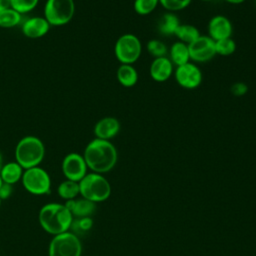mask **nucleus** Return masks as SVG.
<instances>
[{
    "label": "nucleus",
    "mask_w": 256,
    "mask_h": 256,
    "mask_svg": "<svg viewBox=\"0 0 256 256\" xmlns=\"http://www.w3.org/2000/svg\"><path fill=\"white\" fill-rule=\"evenodd\" d=\"M83 157L88 169L95 173L104 174L115 167L118 153L110 140L94 138L86 145Z\"/></svg>",
    "instance_id": "1"
},
{
    "label": "nucleus",
    "mask_w": 256,
    "mask_h": 256,
    "mask_svg": "<svg viewBox=\"0 0 256 256\" xmlns=\"http://www.w3.org/2000/svg\"><path fill=\"white\" fill-rule=\"evenodd\" d=\"M73 219L71 212L61 203L45 204L41 207L38 215L42 229L53 236L69 231Z\"/></svg>",
    "instance_id": "2"
},
{
    "label": "nucleus",
    "mask_w": 256,
    "mask_h": 256,
    "mask_svg": "<svg viewBox=\"0 0 256 256\" xmlns=\"http://www.w3.org/2000/svg\"><path fill=\"white\" fill-rule=\"evenodd\" d=\"M45 156V146L36 136L21 138L15 148V161L25 170L39 166Z\"/></svg>",
    "instance_id": "3"
},
{
    "label": "nucleus",
    "mask_w": 256,
    "mask_h": 256,
    "mask_svg": "<svg viewBox=\"0 0 256 256\" xmlns=\"http://www.w3.org/2000/svg\"><path fill=\"white\" fill-rule=\"evenodd\" d=\"M80 196L94 203L107 200L111 195V185L103 174L90 172L79 181Z\"/></svg>",
    "instance_id": "4"
},
{
    "label": "nucleus",
    "mask_w": 256,
    "mask_h": 256,
    "mask_svg": "<svg viewBox=\"0 0 256 256\" xmlns=\"http://www.w3.org/2000/svg\"><path fill=\"white\" fill-rule=\"evenodd\" d=\"M74 13V0H47L44 5V18L51 26H62L69 23Z\"/></svg>",
    "instance_id": "5"
},
{
    "label": "nucleus",
    "mask_w": 256,
    "mask_h": 256,
    "mask_svg": "<svg viewBox=\"0 0 256 256\" xmlns=\"http://www.w3.org/2000/svg\"><path fill=\"white\" fill-rule=\"evenodd\" d=\"M21 181L25 190L32 195L42 196L51 191L50 175L40 166L25 169Z\"/></svg>",
    "instance_id": "6"
},
{
    "label": "nucleus",
    "mask_w": 256,
    "mask_h": 256,
    "mask_svg": "<svg viewBox=\"0 0 256 256\" xmlns=\"http://www.w3.org/2000/svg\"><path fill=\"white\" fill-rule=\"evenodd\" d=\"M114 53L121 64L133 65L141 56V41L132 33L123 34L115 42Z\"/></svg>",
    "instance_id": "7"
},
{
    "label": "nucleus",
    "mask_w": 256,
    "mask_h": 256,
    "mask_svg": "<svg viewBox=\"0 0 256 256\" xmlns=\"http://www.w3.org/2000/svg\"><path fill=\"white\" fill-rule=\"evenodd\" d=\"M82 244L80 238L67 231L54 235L48 247L49 256H81Z\"/></svg>",
    "instance_id": "8"
},
{
    "label": "nucleus",
    "mask_w": 256,
    "mask_h": 256,
    "mask_svg": "<svg viewBox=\"0 0 256 256\" xmlns=\"http://www.w3.org/2000/svg\"><path fill=\"white\" fill-rule=\"evenodd\" d=\"M174 77L179 86L184 89L192 90L200 86L203 80L202 71L194 62H188L177 66L174 69Z\"/></svg>",
    "instance_id": "9"
},
{
    "label": "nucleus",
    "mask_w": 256,
    "mask_h": 256,
    "mask_svg": "<svg viewBox=\"0 0 256 256\" xmlns=\"http://www.w3.org/2000/svg\"><path fill=\"white\" fill-rule=\"evenodd\" d=\"M190 61L194 63H205L215 55V41L208 35H200L195 41L188 45Z\"/></svg>",
    "instance_id": "10"
},
{
    "label": "nucleus",
    "mask_w": 256,
    "mask_h": 256,
    "mask_svg": "<svg viewBox=\"0 0 256 256\" xmlns=\"http://www.w3.org/2000/svg\"><path fill=\"white\" fill-rule=\"evenodd\" d=\"M62 173L66 179L79 182L88 173V167L83 155L71 152L67 154L61 164Z\"/></svg>",
    "instance_id": "11"
},
{
    "label": "nucleus",
    "mask_w": 256,
    "mask_h": 256,
    "mask_svg": "<svg viewBox=\"0 0 256 256\" xmlns=\"http://www.w3.org/2000/svg\"><path fill=\"white\" fill-rule=\"evenodd\" d=\"M208 36L213 41L229 38L233 34V26L231 21L223 15H215L208 22Z\"/></svg>",
    "instance_id": "12"
},
{
    "label": "nucleus",
    "mask_w": 256,
    "mask_h": 256,
    "mask_svg": "<svg viewBox=\"0 0 256 256\" xmlns=\"http://www.w3.org/2000/svg\"><path fill=\"white\" fill-rule=\"evenodd\" d=\"M121 125L117 118L106 116L101 118L94 126L95 138L110 140L114 138L120 131Z\"/></svg>",
    "instance_id": "13"
},
{
    "label": "nucleus",
    "mask_w": 256,
    "mask_h": 256,
    "mask_svg": "<svg viewBox=\"0 0 256 256\" xmlns=\"http://www.w3.org/2000/svg\"><path fill=\"white\" fill-rule=\"evenodd\" d=\"M149 73L154 81L165 82L174 73V65L167 56L154 58L151 62Z\"/></svg>",
    "instance_id": "14"
},
{
    "label": "nucleus",
    "mask_w": 256,
    "mask_h": 256,
    "mask_svg": "<svg viewBox=\"0 0 256 256\" xmlns=\"http://www.w3.org/2000/svg\"><path fill=\"white\" fill-rule=\"evenodd\" d=\"M51 25L44 17H31L22 25V33L31 39H37L45 36L50 30Z\"/></svg>",
    "instance_id": "15"
},
{
    "label": "nucleus",
    "mask_w": 256,
    "mask_h": 256,
    "mask_svg": "<svg viewBox=\"0 0 256 256\" xmlns=\"http://www.w3.org/2000/svg\"><path fill=\"white\" fill-rule=\"evenodd\" d=\"M64 205L71 212L74 218L90 217L96 210V203L83 197L67 200Z\"/></svg>",
    "instance_id": "16"
},
{
    "label": "nucleus",
    "mask_w": 256,
    "mask_h": 256,
    "mask_svg": "<svg viewBox=\"0 0 256 256\" xmlns=\"http://www.w3.org/2000/svg\"><path fill=\"white\" fill-rule=\"evenodd\" d=\"M118 82L125 88H131L138 82V72L131 64H121L116 71Z\"/></svg>",
    "instance_id": "17"
},
{
    "label": "nucleus",
    "mask_w": 256,
    "mask_h": 256,
    "mask_svg": "<svg viewBox=\"0 0 256 256\" xmlns=\"http://www.w3.org/2000/svg\"><path fill=\"white\" fill-rule=\"evenodd\" d=\"M168 54H169L168 58L170 59L172 64L176 67L190 62L188 45L180 41H176L172 44V46L168 50Z\"/></svg>",
    "instance_id": "18"
},
{
    "label": "nucleus",
    "mask_w": 256,
    "mask_h": 256,
    "mask_svg": "<svg viewBox=\"0 0 256 256\" xmlns=\"http://www.w3.org/2000/svg\"><path fill=\"white\" fill-rule=\"evenodd\" d=\"M24 169L16 161L8 162L2 165L0 169V176L4 183L13 185L21 180Z\"/></svg>",
    "instance_id": "19"
},
{
    "label": "nucleus",
    "mask_w": 256,
    "mask_h": 256,
    "mask_svg": "<svg viewBox=\"0 0 256 256\" xmlns=\"http://www.w3.org/2000/svg\"><path fill=\"white\" fill-rule=\"evenodd\" d=\"M180 25L178 17L173 12H167L161 16L158 22V31L161 35L172 36Z\"/></svg>",
    "instance_id": "20"
},
{
    "label": "nucleus",
    "mask_w": 256,
    "mask_h": 256,
    "mask_svg": "<svg viewBox=\"0 0 256 256\" xmlns=\"http://www.w3.org/2000/svg\"><path fill=\"white\" fill-rule=\"evenodd\" d=\"M174 35L176 36L178 41L189 45L190 43L195 41L201 34L199 30L193 25L180 24Z\"/></svg>",
    "instance_id": "21"
},
{
    "label": "nucleus",
    "mask_w": 256,
    "mask_h": 256,
    "mask_svg": "<svg viewBox=\"0 0 256 256\" xmlns=\"http://www.w3.org/2000/svg\"><path fill=\"white\" fill-rule=\"evenodd\" d=\"M57 192L60 198L64 200H71L77 198L78 195H80V188H79V182H75L72 180H64L62 181L58 188Z\"/></svg>",
    "instance_id": "22"
},
{
    "label": "nucleus",
    "mask_w": 256,
    "mask_h": 256,
    "mask_svg": "<svg viewBox=\"0 0 256 256\" xmlns=\"http://www.w3.org/2000/svg\"><path fill=\"white\" fill-rule=\"evenodd\" d=\"M22 20V14L13 9L12 7H8L0 12V27L2 28H12L20 24Z\"/></svg>",
    "instance_id": "23"
},
{
    "label": "nucleus",
    "mask_w": 256,
    "mask_h": 256,
    "mask_svg": "<svg viewBox=\"0 0 256 256\" xmlns=\"http://www.w3.org/2000/svg\"><path fill=\"white\" fill-rule=\"evenodd\" d=\"M93 226V220L91 217H81V218H74L70 227V230L73 234L79 237L86 232H88Z\"/></svg>",
    "instance_id": "24"
},
{
    "label": "nucleus",
    "mask_w": 256,
    "mask_h": 256,
    "mask_svg": "<svg viewBox=\"0 0 256 256\" xmlns=\"http://www.w3.org/2000/svg\"><path fill=\"white\" fill-rule=\"evenodd\" d=\"M159 5V0H134L133 9L141 16L151 14Z\"/></svg>",
    "instance_id": "25"
},
{
    "label": "nucleus",
    "mask_w": 256,
    "mask_h": 256,
    "mask_svg": "<svg viewBox=\"0 0 256 256\" xmlns=\"http://www.w3.org/2000/svg\"><path fill=\"white\" fill-rule=\"evenodd\" d=\"M215 51L216 55H232L236 51V42L231 37L215 41Z\"/></svg>",
    "instance_id": "26"
},
{
    "label": "nucleus",
    "mask_w": 256,
    "mask_h": 256,
    "mask_svg": "<svg viewBox=\"0 0 256 256\" xmlns=\"http://www.w3.org/2000/svg\"><path fill=\"white\" fill-rule=\"evenodd\" d=\"M146 48L150 55H152L154 58L164 57L168 54V48L165 45V43L159 39H151L147 42Z\"/></svg>",
    "instance_id": "27"
},
{
    "label": "nucleus",
    "mask_w": 256,
    "mask_h": 256,
    "mask_svg": "<svg viewBox=\"0 0 256 256\" xmlns=\"http://www.w3.org/2000/svg\"><path fill=\"white\" fill-rule=\"evenodd\" d=\"M39 3V0H10V7L18 11L20 14L32 11Z\"/></svg>",
    "instance_id": "28"
},
{
    "label": "nucleus",
    "mask_w": 256,
    "mask_h": 256,
    "mask_svg": "<svg viewBox=\"0 0 256 256\" xmlns=\"http://www.w3.org/2000/svg\"><path fill=\"white\" fill-rule=\"evenodd\" d=\"M192 0H159V4L169 12H175L185 9Z\"/></svg>",
    "instance_id": "29"
},
{
    "label": "nucleus",
    "mask_w": 256,
    "mask_h": 256,
    "mask_svg": "<svg viewBox=\"0 0 256 256\" xmlns=\"http://www.w3.org/2000/svg\"><path fill=\"white\" fill-rule=\"evenodd\" d=\"M230 92L236 97H241L248 92V86L244 82H235L231 85Z\"/></svg>",
    "instance_id": "30"
},
{
    "label": "nucleus",
    "mask_w": 256,
    "mask_h": 256,
    "mask_svg": "<svg viewBox=\"0 0 256 256\" xmlns=\"http://www.w3.org/2000/svg\"><path fill=\"white\" fill-rule=\"evenodd\" d=\"M13 192V187L10 184L3 183L2 186L0 187V199L1 200H6L8 199Z\"/></svg>",
    "instance_id": "31"
},
{
    "label": "nucleus",
    "mask_w": 256,
    "mask_h": 256,
    "mask_svg": "<svg viewBox=\"0 0 256 256\" xmlns=\"http://www.w3.org/2000/svg\"><path fill=\"white\" fill-rule=\"evenodd\" d=\"M10 7V0H0V12Z\"/></svg>",
    "instance_id": "32"
},
{
    "label": "nucleus",
    "mask_w": 256,
    "mask_h": 256,
    "mask_svg": "<svg viewBox=\"0 0 256 256\" xmlns=\"http://www.w3.org/2000/svg\"><path fill=\"white\" fill-rule=\"evenodd\" d=\"M224 1H226V2H228V3H230V4H241V3H243L245 0H224Z\"/></svg>",
    "instance_id": "33"
},
{
    "label": "nucleus",
    "mask_w": 256,
    "mask_h": 256,
    "mask_svg": "<svg viewBox=\"0 0 256 256\" xmlns=\"http://www.w3.org/2000/svg\"><path fill=\"white\" fill-rule=\"evenodd\" d=\"M2 155H1V153H0V169H1V167H2Z\"/></svg>",
    "instance_id": "34"
},
{
    "label": "nucleus",
    "mask_w": 256,
    "mask_h": 256,
    "mask_svg": "<svg viewBox=\"0 0 256 256\" xmlns=\"http://www.w3.org/2000/svg\"><path fill=\"white\" fill-rule=\"evenodd\" d=\"M4 182H3V180H2V178H1V176H0V187L2 186V184H3Z\"/></svg>",
    "instance_id": "35"
},
{
    "label": "nucleus",
    "mask_w": 256,
    "mask_h": 256,
    "mask_svg": "<svg viewBox=\"0 0 256 256\" xmlns=\"http://www.w3.org/2000/svg\"><path fill=\"white\" fill-rule=\"evenodd\" d=\"M200 1H203V2H212L214 0H200Z\"/></svg>",
    "instance_id": "36"
},
{
    "label": "nucleus",
    "mask_w": 256,
    "mask_h": 256,
    "mask_svg": "<svg viewBox=\"0 0 256 256\" xmlns=\"http://www.w3.org/2000/svg\"><path fill=\"white\" fill-rule=\"evenodd\" d=\"M1 202H2V200L0 199V207H1Z\"/></svg>",
    "instance_id": "37"
},
{
    "label": "nucleus",
    "mask_w": 256,
    "mask_h": 256,
    "mask_svg": "<svg viewBox=\"0 0 256 256\" xmlns=\"http://www.w3.org/2000/svg\"><path fill=\"white\" fill-rule=\"evenodd\" d=\"M255 4H256V0H255Z\"/></svg>",
    "instance_id": "38"
}]
</instances>
